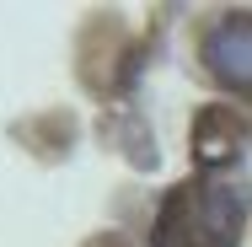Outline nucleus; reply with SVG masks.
<instances>
[{
  "label": "nucleus",
  "instance_id": "f257e3e1",
  "mask_svg": "<svg viewBox=\"0 0 252 247\" xmlns=\"http://www.w3.org/2000/svg\"><path fill=\"white\" fill-rule=\"evenodd\" d=\"M247 220L242 194L220 188V183H183L172 188L161 215H156V247H236Z\"/></svg>",
  "mask_w": 252,
  "mask_h": 247
},
{
  "label": "nucleus",
  "instance_id": "7ed1b4c3",
  "mask_svg": "<svg viewBox=\"0 0 252 247\" xmlns=\"http://www.w3.org/2000/svg\"><path fill=\"white\" fill-rule=\"evenodd\" d=\"M242 140H247V129H242V118L231 107H204L199 118H193V156H199V167L236 161Z\"/></svg>",
  "mask_w": 252,
  "mask_h": 247
},
{
  "label": "nucleus",
  "instance_id": "20e7f679",
  "mask_svg": "<svg viewBox=\"0 0 252 247\" xmlns=\"http://www.w3.org/2000/svg\"><path fill=\"white\" fill-rule=\"evenodd\" d=\"M81 247H129V242H124V237H107V231H102V237H86Z\"/></svg>",
  "mask_w": 252,
  "mask_h": 247
},
{
  "label": "nucleus",
  "instance_id": "f03ea898",
  "mask_svg": "<svg viewBox=\"0 0 252 247\" xmlns=\"http://www.w3.org/2000/svg\"><path fill=\"white\" fill-rule=\"evenodd\" d=\"M204 65L215 81L252 92V11H231L204 33Z\"/></svg>",
  "mask_w": 252,
  "mask_h": 247
}]
</instances>
